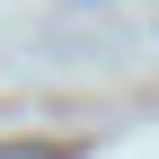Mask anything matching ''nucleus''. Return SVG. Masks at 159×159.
<instances>
[{"instance_id":"1","label":"nucleus","mask_w":159,"mask_h":159,"mask_svg":"<svg viewBox=\"0 0 159 159\" xmlns=\"http://www.w3.org/2000/svg\"><path fill=\"white\" fill-rule=\"evenodd\" d=\"M0 159H80V142H0Z\"/></svg>"}]
</instances>
